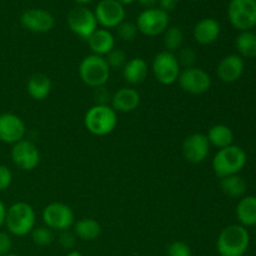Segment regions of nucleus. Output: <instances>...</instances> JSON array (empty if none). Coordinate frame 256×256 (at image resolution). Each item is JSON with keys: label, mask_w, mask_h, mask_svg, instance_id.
I'll list each match as a JSON object with an SVG mask.
<instances>
[{"label": "nucleus", "mask_w": 256, "mask_h": 256, "mask_svg": "<svg viewBox=\"0 0 256 256\" xmlns=\"http://www.w3.org/2000/svg\"><path fill=\"white\" fill-rule=\"evenodd\" d=\"M222 28L218 20L214 18H205L195 24L192 30V36L195 42L200 45H210L220 36Z\"/></svg>", "instance_id": "obj_19"}, {"label": "nucleus", "mask_w": 256, "mask_h": 256, "mask_svg": "<svg viewBox=\"0 0 256 256\" xmlns=\"http://www.w3.org/2000/svg\"><path fill=\"white\" fill-rule=\"evenodd\" d=\"M66 22L69 29L82 40L89 39L90 35L98 29L94 12L85 6H76L70 10L66 16Z\"/></svg>", "instance_id": "obj_11"}, {"label": "nucleus", "mask_w": 256, "mask_h": 256, "mask_svg": "<svg viewBox=\"0 0 256 256\" xmlns=\"http://www.w3.org/2000/svg\"><path fill=\"white\" fill-rule=\"evenodd\" d=\"M178 62H179L180 66L190 68L194 66L195 60H196V54L192 48H182L176 55Z\"/></svg>", "instance_id": "obj_32"}, {"label": "nucleus", "mask_w": 256, "mask_h": 256, "mask_svg": "<svg viewBox=\"0 0 256 256\" xmlns=\"http://www.w3.org/2000/svg\"><path fill=\"white\" fill-rule=\"evenodd\" d=\"M190 2H196V0H190Z\"/></svg>", "instance_id": "obj_45"}, {"label": "nucleus", "mask_w": 256, "mask_h": 256, "mask_svg": "<svg viewBox=\"0 0 256 256\" xmlns=\"http://www.w3.org/2000/svg\"><path fill=\"white\" fill-rule=\"evenodd\" d=\"M149 74V65L142 58H132L128 60L122 68V78L130 85H139L145 82Z\"/></svg>", "instance_id": "obj_21"}, {"label": "nucleus", "mask_w": 256, "mask_h": 256, "mask_svg": "<svg viewBox=\"0 0 256 256\" xmlns=\"http://www.w3.org/2000/svg\"><path fill=\"white\" fill-rule=\"evenodd\" d=\"M36 224V214L34 208L25 202H14L8 208L5 226L8 232L14 236H26L32 232Z\"/></svg>", "instance_id": "obj_4"}, {"label": "nucleus", "mask_w": 256, "mask_h": 256, "mask_svg": "<svg viewBox=\"0 0 256 256\" xmlns=\"http://www.w3.org/2000/svg\"><path fill=\"white\" fill-rule=\"evenodd\" d=\"M206 138L209 140L210 146L212 145L218 149H224L234 142V132L228 125L224 124H216L210 128Z\"/></svg>", "instance_id": "obj_25"}, {"label": "nucleus", "mask_w": 256, "mask_h": 256, "mask_svg": "<svg viewBox=\"0 0 256 256\" xmlns=\"http://www.w3.org/2000/svg\"><path fill=\"white\" fill-rule=\"evenodd\" d=\"M220 188H222V192H224L226 196L238 199V198L244 196L245 192H246L248 185L246 182L244 180V178H242L239 174H236L220 179Z\"/></svg>", "instance_id": "obj_26"}, {"label": "nucleus", "mask_w": 256, "mask_h": 256, "mask_svg": "<svg viewBox=\"0 0 256 256\" xmlns=\"http://www.w3.org/2000/svg\"><path fill=\"white\" fill-rule=\"evenodd\" d=\"M228 18L235 29L249 32L256 26V0H232L228 6Z\"/></svg>", "instance_id": "obj_7"}, {"label": "nucleus", "mask_w": 256, "mask_h": 256, "mask_svg": "<svg viewBox=\"0 0 256 256\" xmlns=\"http://www.w3.org/2000/svg\"><path fill=\"white\" fill-rule=\"evenodd\" d=\"M92 54L106 56L115 48V36L108 29H96L86 40Z\"/></svg>", "instance_id": "obj_20"}, {"label": "nucleus", "mask_w": 256, "mask_h": 256, "mask_svg": "<svg viewBox=\"0 0 256 256\" xmlns=\"http://www.w3.org/2000/svg\"><path fill=\"white\" fill-rule=\"evenodd\" d=\"M74 234L82 242H94L102 235V225L92 218H84L72 225Z\"/></svg>", "instance_id": "obj_23"}, {"label": "nucleus", "mask_w": 256, "mask_h": 256, "mask_svg": "<svg viewBox=\"0 0 256 256\" xmlns=\"http://www.w3.org/2000/svg\"><path fill=\"white\" fill-rule=\"evenodd\" d=\"M106 60L108 65H109L110 69H122L125 66V64L128 62V56L125 54L124 50L118 49L114 48L106 56H104Z\"/></svg>", "instance_id": "obj_30"}, {"label": "nucleus", "mask_w": 256, "mask_h": 256, "mask_svg": "<svg viewBox=\"0 0 256 256\" xmlns=\"http://www.w3.org/2000/svg\"><path fill=\"white\" fill-rule=\"evenodd\" d=\"M235 46L242 58H256V34L252 30L240 32L235 40Z\"/></svg>", "instance_id": "obj_27"}, {"label": "nucleus", "mask_w": 256, "mask_h": 256, "mask_svg": "<svg viewBox=\"0 0 256 256\" xmlns=\"http://www.w3.org/2000/svg\"><path fill=\"white\" fill-rule=\"evenodd\" d=\"M116 32L118 36H119V39H122V42H132V40L136 38L139 30H138L136 24H134V22H125L124 20V22L116 28Z\"/></svg>", "instance_id": "obj_31"}, {"label": "nucleus", "mask_w": 256, "mask_h": 256, "mask_svg": "<svg viewBox=\"0 0 256 256\" xmlns=\"http://www.w3.org/2000/svg\"><path fill=\"white\" fill-rule=\"evenodd\" d=\"M12 249V240L9 232H0V256L10 254Z\"/></svg>", "instance_id": "obj_36"}, {"label": "nucleus", "mask_w": 256, "mask_h": 256, "mask_svg": "<svg viewBox=\"0 0 256 256\" xmlns=\"http://www.w3.org/2000/svg\"><path fill=\"white\" fill-rule=\"evenodd\" d=\"M142 96L134 88H120L112 94L110 106L116 112H132L140 105Z\"/></svg>", "instance_id": "obj_18"}, {"label": "nucleus", "mask_w": 256, "mask_h": 256, "mask_svg": "<svg viewBox=\"0 0 256 256\" xmlns=\"http://www.w3.org/2000/svg\"><path fill=\"white\" fill-rule=\"evenodd\" d=\"M65 256H84V255H82L80 252H78V250H70V252Z\"/></svg>", "instance_id": "obj_41"}, {"label": "nucleus", "mask_w": 256, "mask_h": 256, "mask_svg": "<svg viewBox=\"0 0 256 256\" xmlns=\"http://www.w3.org/2000/svg\"><path fill=\"white\" fill-rule=\"evenodd\" d=\"M118 2H120V4L122 5H130V4H132V2H136V0H116Z\"/></svg>", "instance_id": "obj_42"}, {"label": "nucleus", "mask_w": 256, "mask_h": 256, "mask_svg": "<svg viewBox=\"0 0 256 256\" xmlns=\"http://www.w3.org/2000/svg\"><path fill=\"white\" fill-rule=\"evenodd\" d=\"M20 22L29 32L44 34L54 28L55 19L48 10L32 8V9H28L22 12Z\"/></svg>", "instance_id": "obj_16"}, {"label": "nucleus", "mask_w": 256, "mask_h": 256, "mask_svg": "<svg viewBox=\"0 0 256 256\" xmlns=\"http://www.w3.org/2000/svg\"><path fill=\"white\" fill-rule=\"evenodd\" d=\"M179 2L180 0H158L160 9L166 12L174 10L178 6V4H179Z\"/></svg>", "instance_id": "obj_38"}, {"label": "nucleus", "mask_w": 256, "mask_h": 256, "mask_svg": "<svg viewBox=\"0 0 256 256\" xmlns=\"http://www.w3.org/2000/svg\"><path fill=\"white\" fill-rule=\"evenodd\" d=\"M112 69L104 56L90 54L82 60L79 65V76L86 86L92 89L105 86L110 78Z\"/></svg>", "instance_id": "obj_5"}, {"label": "nucleus", "mask_w": 256, "mask_h": 256, "mask_svg": "<svg viewBox=\"0 0 256 256\" xmlns=\"http://www.w3.org/2000/svg\"><path fill=\"white\" fill-rule=\"evenodd\" d=\"M248 162V155L242 146L230 145V146L219 149L212 158V166L214 174L219 179L236 175L245 168Z\"/></svg>", "instance_id": "obj_2"}, {"label": "nucleus", "mask_w": 256, "mask_h": 256, "mask_svg": "<svg viewBox=\"0 0 256 256\" xmlns=\"http://www.w3.org/2000/svg\"><path fill=\"white\" fill-rule=\"evenodd\" d=\"M138 2L145 9H152V8H156L155 5L158 4V0H138Z\"/></svg>", "instance_id": "obj_40"}, {"label": "nucleus", "mask_w": 256, "mask_h": 256, "mask_svg": "<svg viewBox=\"0 0 256 256\" xmlns=\"http://www.w3.org/2000/svg\"><path fill=\"white\" fill-rule=\"evenodd\" d=\"M12 184V172L5 165H0V192H5Z\"/></svg>", "instance_id": "obj_35"}, {"label": "nucleus", "mask_w": 256, "mask_h": 256, "mask_svg": "<svg viewBox=\"0 0 256 256\" xmlns=\"http://www.w3.org/2000/svg\"><path fill=\"white\" fill-rule=\"evenodd\" d=\"M168 256H192L189 245L184 242H174L168 246Z\"/></svg>", "instance_id": "obj_33"}, {"label": "nucleus", "mask_w": 256, "mask_h": 256, "mask_svg": "<svg viewBox=\"0 0 256 256\" xmlns=\"http://www.w3.org/2000/svg\"><path fill=\"white\" fill-rule=\"evenodd\" d=\"M12 160L16 168L24 172H32L40 164V152L36 145L30 140L22 139L12 145Z\"/></svg>", "instance_id": "obj_12"}, {"label": "nucleus", "mask_w": 256, "mask_h": 256, "mask_svg": "<svg viewBox=\"0 0 256 256\" xmlns=\"http://www.w3.org/2000/svg\"><path fill=\"white\" fill-rule=\"evenodd\" d=\"M75 2H76L78 4H82V5H84V4H89V2H92V0H75Z\"/></svg>", "instance_id": "obj_43"}, {"label": "nucleus", "mask_w": 256, "mask_h": 256, "mask_svg": "<svg viewBox=\"0 0 256 256\" xmlns=\"http://www.w3.org/2000/svg\"><path fill=\"white\" fill-rule=\"evenodd\" d=\"M162 35H164L162 42L166 52L175 54V52H179L182 49V42H184V32L180 28L169 26Z\"/></svg>", "instance_id": "obj_28"}, {"label": "nucleus", "mask_w": 256, "mask_h": 256, "mask_svg": "<svg viewBox=\"0 0 256 256\" xmlns=\"http://www.w3.org/2000/svg\"><path fill=\"white\" fill-rule=\"evenodd\" d=\"M255 226H256V225H255Z\"/></svg>", "instance_id": "obj_46"}, {"label": "nucleus", "mask_w": 256, "mask_h": 256, "mask_svg": "<svg viewBox=\"0 0 256 256\" xmlns=\"http://www.w3.org/2000/svg\"><path fill=\"white\" fill-rule=\"evenodd\" d=\"M249 245V232L240 224L224 228L216 239V250L220 256H244Z\"/></svg>", "instance_id": "obj_1"}, {"label": "nucleus", "mask_w": 256, "mask_h": 256, "mask_svg": "<svg viewBox=\"0 0 256 256\" xmlns=\"http://www.w3.org/2000/svg\"><path fill=\"white\" fill-rule=\"evenodd\" d=\"M118 125V112L109 104H95L84 115V126L94 136H106Z\"/></svg>", "instance_id": "obj_3"}, {"label": "nucleus", "mask_w": 256, "mask_h": 256, "mask_svg": "<svg viewBox=\"0 0 256 256\" xmlns=\"http://www.w3.org/2000/svg\"><path fill=\"white\" fill-rule=\"evenodd\" d=\"M6 212L8 208L4 202L0 200V229L5 225V219H6Z\"/></svg>", "instance_id": "obj_39"}, {"label": "nucleus", "mask_w": 256, "mask_h": 256, "mask_svg": "<svg viewBox=\"0 0 256 256\" xmlns=\"http://www.w3.org/2000/svg\"><path fill=\"white\" fill-rule=\"evenodd\" d=\"M52 89V82L48 75L42 72H36L32 74L28 79L26 90L30 98H32L36 102H42L50 95Z\"/></svg>", "instance_id": "obj_22"}, {"label": "nucleus", "mask_w": 256, "mask_h": 256, "mask_svg": "<svg viewBox=\"0 0 256 256\" xmlns=\"http://www.w3.org/2000/svg\"><path fill=\"white\" fill-rule=\"evenodd\" d=\"M42 222L52 232L69 230L75 224V215L72 208L64 202H52L42 212Z\"/></svg>", "instance_id": "obj_10"}, {"label": "nucleus", "mask_w": 256, "mask_h": 256, "mask_svg": "<svg viewBox=\"0 0 256 256\" xmlns=\"http://www.w3.org/2000/svg\"><path fill=\"white\" fill-rule=\"evenodd\" d=\"M135 24L139 32H142L145 36H158V35L164 34L165 30L169 28V12H164L160 8L144 9L139 14Z\"/></svg>", "instance_id": "obj_9"}, {"label": "nucleus", "mask_w": 256, "mask_h": 256, "mask_svg": "<svg viewBox=\"0 0 256 256\" xmlns=\"http://www.w3.org/2000/svg\"><path fill=\"white\" fill-rule=\"evenodd\" d=\"M182 152L186 162L192 164H202L210 152V144L206 135L202 132H194L186 136L182 142Z\"/></svg>", "instance_id": "obj_14"}, {"label": "nucleus", "mask_w": 256, "mask_h": 256, "mask_svg": "<svg viewBox=\"0 0 256 256\" xmlns=\"http://www.w3.org/2000/svg\"><path fill=\"white\" fill-rule=\"evenodd\" d=\"M236 218L244 228L256 225V196H242L236 206Z\"/></svg>", "instance_id": "obj_24"}, {"label": "nucleus", "mask_w": 256, "mask_h": 256, "mask_svg": "<svg viewBox=\"0 0 256 256\" xmlns=\"http://www.w3.org/2000/svg\"><path fill=\"white\" fill-rule=\"evenodd\" d=\"M76 239L78 238L75 236L74 232H70V230H64V232H60L59 238H58V240H59V244L66 250L74 249L75 244H76Z\"/></svg>", "instance_id": "obj_34"}, {"label": "nucleus", "mask_w": 256, "mask_h": 256, "mask_svg": "<svg viewBox=\"0 0 256 256\" xmlns=\"http://www.w3.org/2000/svg\"><path fill=\"white\" fill-rule=\"evenodd\" d=\"M95 98H96V104L106 105L108 102L112 100V96L109 95V92H106L104 86L95 89Z\"/></svg>", "instance_id": "obj_37"}, {"label": "nucleus", "mask_w": 256, "mask_h": 256, "mask_svg": "<svg viewBox=\"0 0 256 256\" xmlns=\"http://www.w3.org/2000/svg\"><path fill=\"white\" fill-rule=\"evenodd\" d=\"M152 72L155 80L159 84L169 86L178 82L182 66H180L176 55L174 52L162 50V52H158L152 59Z\"/></svg>", "instance_id": "obj_6"}, {"label": "nucleus", "mask_w": 256, "mask_h": 256, "mask_svg": "<svg viewBox=\"0 0 256 256\" xmlns=\"http://www.w3.org/2000/svg\"><path fill=\"white\" fill-rule=\"evenodd\" d=\"M98 25L102 29H114L125 20V8L116 0H100L94 10Z\"/></svg>", "instance_id": "obj_13"}, {"label": "nucleus", "mask_w": 256, "mask_h": 256, "mask_svg": "<svg viewBox=\"0 0 256 256\" xmlns=\"http://www.w3.org/2000/svg\"><path fill=\"white\" fill-rule=\"evenodd\" d=\"M178 84L182 92L192 95H202L210 90L212 79L206 70L198 66L184 68L178 78Z\"/></svg>", "instance_id": "obj_8"}, {"label": "nucleus", "mask_w": 256, "mask_h": 256, "mask_svg": "<svg viewBox=\"0 0 256 256\" xmlns=\"http://www.w3.org/2000/svg\"><path fill=\"white\" fill-rule=\"evenodd\" d=\"M5 256H20V255H16V254H12V252H10V254H8V255H5Z\"/></svg>", "instance_id": "obj_44"}, {"label": "nucleus", "mask_w": 256, "mask_h": 256, "mask_svg": "<svg viewBox=\"0 0 256 256\" xmlns=\"http://www.w3.org/2000/svg\"><path fill=\"white\" fill-rule=\"evenodd\" d=\"M26 134V126L22 118L12 112L0 115V142L14 145L22 142Z\"/></svg>", "instance_id": "obj_15"}, {"label": "nucleus", "mask_w": 256, "mask_h": 256, "mask_svg": "<svg viewBox=\"0 0 256 256\" xmlns=\"http://www.w3.org/2000/svg\"><path fill=\"white\" fill-rule=\"evenodd\" d=\"M30 234H32V242H34L35 245H38V246L42 248L49 246V245H52L55 240L54 232H52V229H49V228L45 226V225L44 226L38 228L35 226Z\"/></svg>", "instance_id": "obj_29"}, {"label": "nucleus", "mask_w": 256, "mask_h": 256, "mask_svg": "<svg viewBox=\"0 0 256 256\" xmlns=\"http://www.w3.org/2000/svg\"><path fill=\"white\" fill-rule=\"evenodd\" d=\"M245 62L239 54H230L222 58L216 68V75L222 82L232 84L242 76Z\"/></svg>", "instance_id": "obj_17"}]
</instances>
